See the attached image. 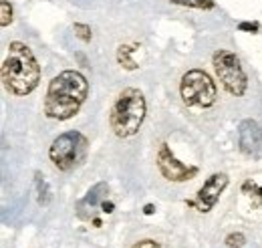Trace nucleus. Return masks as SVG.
<instances>
[{"mask_svg": "<svg viewBox=\"0 0 262 248\" xmlns=\"http://www.w3.org/2000/svg\"><path fill=\"white\" fill-rule=\"evenodd\" d=\"M89 150V141L81 131H65L59 137H55V141L49 148V157L53 161V166L61 172H69L75 166H79Z\"/></svg>", "mask_w": 262, "mask_h": 248, "instance_id": "5", "label": "nucleus"}, {"mask_svg": "<svg viewBox=\"0 0 262 248\" xmlns=\"http://www.w3.org/2000/svg\"><path fill=\"white\" fill-rule=\"evenodd\" d=\"M4 89L14 97H27L38 87L40 67L34 59L33 51L20 43L12 40L8 45V55L0 69Z\"/></svg>", "mask_w": 262, "mask_h": 248, "instance_id": "2", "label": "nucleus"}, {"mask_svg": "<svg viewBox=\"0 0 262 248\" xmlns=\"http://www.w3.org/2000/svg\"><path fill=\"white\" fill-rule=\"evenodd\" d=\"M107 192H109V188H107V184H105V182H99V184H95V186L87 192V196H85V198L79 202V216H81V218L85 216V210H97L99 206L105 202Z\"/></svg>", "mask_w": 262, "mask_h": 248, "instance_id": "10", "label": "nucleus"}, {"mask_svg": "<svg viewBox=\"0 0 262 248\" xmlns=\"http://www.w3.org/2000/svg\"><path fill=\"white\" fill-rule=\"evenodd\" d=\"M238 146L246 155H258L262 152V127L254 119H244L238 125Z\"/></svg>", "mask_w": 262, "mask_h": 248, "instance_id": "9", "label": "nucleus"}, {"mask_svg": "<svg viewBox=\"0 0 262 248\" xmlns=\"http://www.w3.org/2000/svg\"><path fill=\"white\" fill-rule=\"evenodd\" d=\"M212 67L222 87L234 97H242L248 89V77L240 59L226 49H218L212 55Z\"/></svg>", "mask_w": 262, "mask_h": 248, "instance_id": "6", "label": "nucleus"}, {"mask_svg": "<svg viewBox=\"0 0 262 248\" xmlns=\"http://www.w3.org/2000/svg\"><path fill=\"white\" fill-rule=\"evenodd\" d=\"M169 2L180 4V6H188V8H200V10L214 8V0H169Z\"/></svg>", "mask_w": 262, "mask_h": 248, "instance_id": "14", "label": "nucleus"}, {"mask_svg": "<svg viewBox=\"0 0 262 248\" xmlns=\"http://www.w3.org/2000/svg\"><path fill=\"white\" fill-rule=\"evenodd\" d=\"M240 31H250V32H258L260 31V25L258 23H240L238 25Z\"/></svg>", "mask_w": 262, "mask_h": 248, "instance_id": "19", "label": "nucleus"}, {"mask_svg": "<svg viewBox=\"0 0 262 248\" xmlns=\"http://www.w3.org/2000/svg\"><path fill=\"white\" fill-rule=\"evenodd\" d=\"M145 113L147 103L143 93L135 87H127L117 95L109 111V125L117 137H133L145 121Z\"/></svg>", "mask_w": 262, "mask_h": 248, "instance_id": "3", "label": "nucleus"}, {"mask_svg": "<svg viewBox=\"0 0 262 248\" xmlns=\"http://www.w3.org/2000/svg\"><path fill=\"white\" fill-rule=\"evenodd\" d=\"M228 176L226 174H212L206 182H204V186L198 190L196 194V202H190V206H196L198 212H202V214H208L210 210H214V206L218 204V200H220V196L224 194V190L228 188Z\"/></svg>", "mask_w": 262, "mask_h": 248, "instance_id": "8", "label": "nucleus"}, {"mask_svg": "<svg viewBox=\"0 0 262 248\" xmlns=\"http://www.w3.org/2000/svg\"><path fill=\"white\" fill-rule=\"evenodd\" d=\"M73 31H75V34H77L83 43H89V40H91V27H89V25L75 23V25H73Z\"/></svg>", "mask_w": 262, "mask_h": 248, "instance_id": "17", "label": "nucleus"}, {"mask_svg": "<svg viewBox=\"0 0 262 248\" xmlns=\"http://www.w3.org/2000/svg\"><path fill=\"white\" fill-rule=\"evenodd\" d=\"M143 212H145V214H154V206H151V204H147V206H145V210H143Z\"/></svg>", "mask_w": 262, "mask_h": 248, "instance_id": "21", "label": "nucleus"}, {"mask_svg": "<svg viewBox=\"0 0 262 248\" xmlns=\"http://www.w3.org/2000/svg\"><path fill=\"white\" fill-rule=\"evenodd\" d=\"M246 244V236L242 232H232L226 236V246L228 248H242Z\"/></svg>", "mask_w": 262, "mask_h": 248, "instance_id": "16", "label": "nucleus"}, {"mask_svg": "<svg viewBox=\"0 0 262 248\" xmlns=\"http://www.w3.org/2000/svg\"><path fill=\"white\" fill-rule=\"evenodd\" d=\"M156 163H158V170H160V174L164 176L165 180L176 182V184L194 180L198 176L196 166H186V163H182V161L173 155V152L169 150L167 143H162V146H160Z\"/></svg>", "mask_w": 262, "mask_h": 248, "instance_id": "7", "label": "nucleus"}, {"mask_svg": "<svg viewBox=\"0 0 262 248\" xmlns=\"http://www.w3.org/2000/svg\"><path fill=\"white\" fill-rule=\"evenodd\" d=\"M89 95V81L79 71H63L51 83L45 95L42 111L49 119L67 121L75 117Z\"/></svg>", "mask_w": 262, "mask_h": 248, "instance_id": "1", "label": "nucleus"}, {"mask_svg": "<svg viewBox=\"0 0 262 248\" xmlns=\"http://www.w3.org/2000/svg\"><path fill=\"white\" fill-rule=\"evenodd\" d=\"M180 95L188 107L194 109H210L218 101L216 83L202 69H190L184 73L180 83Z\"/></svg>", "mask_w": 262, "mask_h": 248, "instance_id": "4", "label": "nucleus"}, {"mask_svg": "<svg viewBox=\"0 0 262 248\" xmlns=\"http://www.w3.org/2000/svg\"><path fill=\"white\" fill-rule=\"evenodd\" d=\"M131 248H164L160 242H156V240H151V238H145V240H139V242H135Z\"/></svg>", "mask_w": 262, "mask_h": 248, "instance_id": "18", "label": "nucleus"}, {"mask_svg": "<svg viewBox=\"0 0 262 248\" xmlns=\"http://www.w3.org/2000/svg\"><path fill=\"white\" fill-rule=\"evenodd\" d=\"M0 25L2 27H8L12 23V6L8 0H0Z\"/></svg>", "mask_w": 262, "mask_h": 248, "instance_id": "15", "label": "nucleus"}, {"mask_svg": "<svg viewBox=\"0 0 262 248\" xmlns=\"http://www.w3.org/2000/svg\"><path fill=\"white\" fill-rule=\"evenodd\" d=\"M242 192L248 194L250 200H252L256 206H260L262 208V186H258V184L252 182V180H246V182L242 184Z\"/></svg>", "mask_w": 262, "mask_h": 248, "instance_id": "13", "label": "nucleus"}, {"mask_svg": "<svg viewBox=\"0 0 262 248\" xmlns=\"http://www.w3.org/2000/svg\"><path fill=\"white\" fill-rule=\"evenodd\" d=\"M131 53H133V49H131L129 45H121V47L117 49V61H119V65H121L123 69L135 71V69H137V63L131 59Z\"/></svg>", "mask_w": 262, "mask_h": 248, "instance_id": "12", "label": "nucleus"}, {"mask_svg": "<svg viewBox=\"0 0 262 248\" xmlns=\"http://www.w3.org/2000/svg\"><path fill=\"white\" fill-rule=\"evenodd\" d=\"M34 188H36V202L40 206H49L53 200V194H51V188H49V182L45 180V176L40 174L34 176Z\"/></svg>", "mask_w": 262, "mask_h": 248, "instance_id": "11", "label": "nucleus"}, {"mask_svg": "<svg viewBox=\"0 0 262 248\" xmlns=\"http://www.w3.org/2000/svg\"><path fill=\"white\" fill-rule=\"evenodd\" d=\"M101 208H103V212H107V214H111V212H113V204H111V202H103V204H101Z\"/></svg>", "mask_w": 262, "mask_h": 248, "instance_id": "20", "label": "nucleus"}]
</instances>
